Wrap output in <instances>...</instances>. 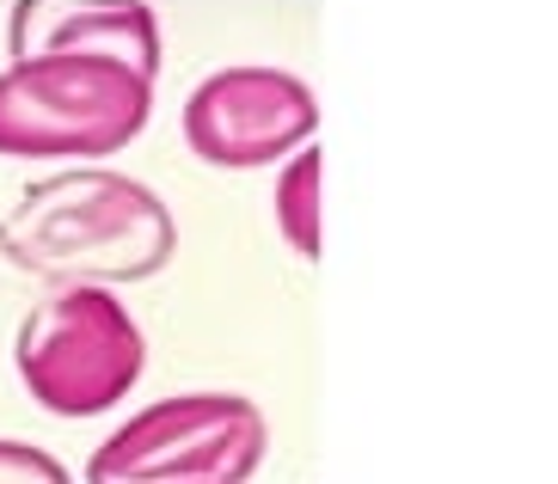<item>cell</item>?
Segmentation results:
<instances>
[{"mask_svg": "<svg viewBox=\"0 0 558 484\" xmlns=\"http://www.w3.org/2000/svg\"><path fill=\"white\" fill-rule=\"evenodd\" d=\"M7 49L13 56L93 49V56H117L154 81L160 74V19L148 0H13Z\"/></svg>", "mask_w": 558, "mask_h": 484, "instance_id": "obj_6", "label": "cell"}, {"mask_svg": "<svg viewBox=\"0 0 558 484\" xmlns=\"http://www.w3.org/2000/svg\"><path fill=\"white\" fill-rule=\"evenodd\" d=\"M179 252V221L142 178L81 166L25 184L0 215V258L37 282H148Z\"/></svg>", "mask_w": 558, "mask_h": 484, "instance_id": "obj_1", "label": "cell"}, {"mask_svg": "<svg viewBox=\"0 0 558 484\" xmlns=\"http://www.w3.org/2000/svg\"><path fill=\"white\" fill-rule=\"evenodd\" d=\"M319 130V98L289 68H221L184 98V142L203 166L252 172L295 154Z\"/></svg>", "mask_w": 558, "mask_h": 484, "instance_id": "obj_5", "label": "cell"}, {"mask_svg": "<svg viewBox=\"0 0 558 484\" xmlns=\"http://www.w3.org/2000/svg\"><path fill=\"white\" fill-rule=\"evenodd\" d=\"M0 484H74V479H68V467L56 453L0 436Z\"/></svg>", "mask_w": 558, "mask_h": 484, "instance_id": "obj_8", "label": "cell"}, {"mask_svg": "<svg viewBox=\"0 0 558 484\" xmlns=\"http://www.w3.org/2000/svg\"><path fill=\"white\" fill-rule=\"evenodd\" d=\"M13 368L50 418H99L142 380L148 343L105 282H50L19 325Z\"/></svg>", "mask_w": 558, "mask_h": 484, "instance_id": "obj_3", "label": "cell"}, {"mask_svg": "<svg viewBox=\"0 0 558 484\" xmlns=\"http://www.w3.org/2000/svg\"><path fill=\"white\" fill-rule=\"evenodd\" d=\"M319 178H326L319 147L301 142L295 154H289V166L277 172V191H270V209H277L282 240L295 245L301 258H319V252H326V227H319Z\"/></svg>", "mask_w": 558, "mask_h": 484, "instance_id": "obj_7", "label": "cell"}, {"mask_svg": "<svg viewBox=\"0 0 558 484\" xmlns=\"http://www.w3.org/2000/svg\"><path fill=\"white\" fill-rule=\"evenodd\" d=\"M264 441V411L246 392H179L105 436L86 460V484H246Z\"/></svg>", "mask_w": 558, "mask_h": 484, "instance_id": "obj_4", "label": "cell"}, {"mask_svg": "<svg viewBox=\"0 0 558 484\" xmlns=\"http://www.w3.org/2000/svg\"><path fill=\"white\" fill-rule=\"evenodd\" d=\"M154 111V81L93 49H37L0 68L7 160H105L130 147Z\"/></svg>", "mask_w": 558, "mask_h": 484, "instance_id": "obj_2", "label": "cell"}]
</instances>
